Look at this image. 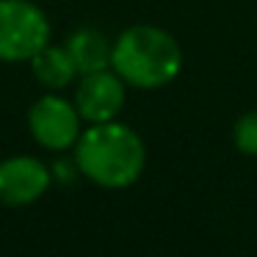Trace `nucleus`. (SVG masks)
Masks as SVG:
<instances>
[{
  "label": "nucleus",
  "mask_w": 257,
  "mask_h": 257,
  "mask_svg": "<svg viewBox=\"0 0 257 257\" xmlns=\"http://www.w3.org/2000/svg\"><path fill=\"white\" fill-rule=\"evenodd\" d=\"M124 105V80L111 69H100V72L83 75L75 94V108H78L80 119L91 124L100 122H113L116 113Z\"/></svg>",
  "instance_id": "6"
},
{
  "label": "nucleus",
  "mask_w": 257,
  "mask_h": 257,
  "mask_svg": "<svg viewBox=\"0 0 257 257\" xmlns=\"http://www.w3.org/2000/svg\"><path fill=\"white\" fill-rule=\"evenodd\" d=\"M111 69L136 89H158L180 75L183 50L163 28L133 25L113 42Z\"/></svg>",
  "instance_id": "2"
},
{
  "label": "nucleus",
  "mask_w": 257,
  "mask_h": 257,
  "mask_svg": "<svg viewBox=\"0 0 257 257\" xmlns=\"http://www.w3.org/2000/svg\"><path fill=\"white\" fill-rule=\"evenodd\" d=\"M147 150L133 127L119 122H100L80 133L75 144V166L102 188H127L141 177Z\"/></svg>",
  "instance_id": "1"
},
{
  "label": "nucleus",
  "mask_w": 257,
  "mask_h": 257,
  "mask_svg": "<svg viewBox=\"0 0 257 257\" xmlns=\"http://www.w3.org/2000/svg\"><path fill=\"white\" fill-rule=\"evenodd\" d=\"M232 141L243 155H254L257 158V111L243 113V116L235 122Z\"/></svg>",
  "instance_id": "9"
},
{
  "label": "nucleus",
  "mask_w": 257,
  "mask_h": 257,
  "mask_svg": "<svg viewBox=\"0 0 257 257\" xmlns=\"http://www.w3.org/2000/svg\"><path fill=\"white\" fill-rule=\"evenodd\" d=\"M28 127L31 136L39 141L45 150L61 152L78 144L80 139V113L72 102L64 97L47 94L34 102L28 113Z\"/></svg>",
  "instance_id": "4"
},
{
  "label": "nucleus",
  "mask_w": 257,
  "mask_h": 257,
  "mask_svg": "<svg viewBox=\"0 0 257 257\" xmlns=\"http://www.w3.org/2000/svg\"><path fill=\"white\" fill-rule=\"evenodd\" d=\"M67 50H69V56H72V61H75V67H78L80 75L100 72V69L111 67L113 45L102 34H97V31H91V28L75 31L67 42Z\"/></svg>",
  "instance_id": "7"
},
{
  "label": "nucleus",
  "mask_w": 257,
  "mask_h": 257,
  "mask_svg": "<svg viewBox=\"0 0 257 257\" xmlns=\"http://www.w3.org/2000/svg\"><path fill=\"white\" fill-rule=\"evenodd\" d=\"M31 67L34 75L42 86L47 89H64L75 80L78 67H75L72 56H69L67 47H56V45H45L34 58H31Z\"/></svg>",
  "instance_id": "8"
},
{
  "label": "nucleus",
  "mask_w": 257,
  "mask_h": 257,
  "mask_svg": "<svg viewBox=\"0 0 257 257\" xmlns=\"http://www.w3.org/2000/svg\"><path fill=\"white\" fill-rule=\"evenodd\" d=\"M53 174L39 158L17 155L0 163V202L9 207L34 205L50 188Z\"/></svg>",
  "instance_id": "5"
},
{
  "label": "nucleus",
  "mask_w": 257,
  "mask_h": 257,
  "mask_svg": "<svg viewBox=\"0 0 257 257\" xmlns=\"http://www.w3.org/2000/svg\"><path fill=\"white\" fill-rule=\"evenodd\" d=\"M50 39L45 12L31 0H0V61H31Z\"/></svg>",
  "instance_id": "3"
}]
</instances>
